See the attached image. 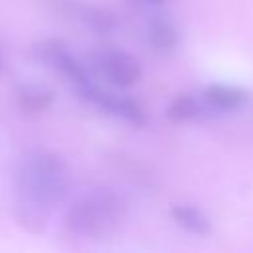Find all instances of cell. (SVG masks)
Returning a JSON list of instances; mask_svg holds the SVG:
<instances>
[{"mask_svg": "<svg viewBox=\"0 0 253 253\" xmlns=\"http://www.w3.org/2000/svg\"><path fill=\"white\" fill-rule=\"evenodd\" d=\"M16 190L22 223L42 229L47 213L67 194V168L63 160L51 152L26 156L16 176Z\"/></svg>", "mask_w": 253, "mask_h": 253, "instance_id": "1", "label": "cell"}, {"mask_svg": "<svg viewBox=\"0 0 253 253\" xmlns=\"http://www.w3.org/2000/svg\"><path fill=\"white\" fill-rule=\"evenodd\" d=\"M126 219L125 200L111 190H93L81 196L65 213V227L89 239L109 237Z\"/></svg>", "mask_w": 253, "mask_h": 253, "instance_id": "2", "label": "cell"}, {"mask_svg": "<svg viewBox=\"0 0 253 253\" xmlns=\"http://www.w3.org/2000/svg\"><path fill=\"white\" fill-rule=\"evenodd\" d=\"M97 65L101 73L119 87H130L140 79V65L125 51H105L99 55Z\"/></svg>", "mask_w": 253, "mask_h": 253, "instance_id": "3", "label": "cell"}, {"mask_svg": "<svg viewBox=\"0 0 253 253\" xmlns=\"http://www.w3.org/2000/svg\"><path fill=\"white\" fill-rule=\"evenodd\" d=\"M81 95L89 101H93L95 105H99L101 109L113 113L115 117H121L123 121L126 123H132V125H144L146 123V117L140 109L138 103L130 101V99H125V97H117V95H111L107 91H101L97 85H91L89 89L81 91Z\"/></svg>", "mask_w": 253, "mask_h": 253, "instance_id": "4", "label": "cell"}, {"mask_svg": "<svg viewBox=\"0 0 253 253\" xmlns=\"http://www.w3.org/2000/svg\"><path fill=\"white\" fill-rule=\"evenodd\" d=\"M204 99L213 111L221 113V111L239 109L247 101V93L229 85H210L204 93Z\"/></svg>", "mask_w": 253, "mask_h": 253, "instance_id": "5", "label": "cell"}, {"mask_svg": "<svg viewBox=\"0 0 253 253\" xmlns=\"http://www.w3.org/2000/svg\"><path fill=\"white\" fill-rule=\"evenodd\" d=\"M172 217L190 233L206 235V233L211 231V225H210L208 217L198 208H192L188 204H176L172 208Z\"/></svg>", "mask_w": 253, "mask_h": 253, "instance_id": "6", "label": "cell"}, {"mask_svg": "<svg viewBox=\"0 0 253 253\" xmlns=\"http://www.w3.org/2000/svg\"><path fill=\"white\" fill-rule=\"evenodd\" d=\"M148 43L158 51H172L178 45V30L168 20H152L148 26Z\"/></svg>", "mask_w": 253, "mask_h": 253, "instance_id": "7", "label": "cell"}, {"mask_svg": "<svg viewBox=\"0 0 253 253\" xmlns=\"http://www.w3.org/2000/svg\"><path fill=\"white\" fill-rule=\"evenodd\" d=\"M204 109H211L206 99L200 103L196 101L194 97H188V95H180L176 101H172V105L168 107L166 115L170 121H176V123H182V121H190V119H196L204 113ZM213 111V109H211Z\"/></svg>", "mask_w": 253, "mask_h": 253, "instance_id": "8", "label": "cell"}, {"mask_svg": "<svg viewBox=\"0 0 253 253\" xmlns=\"http://www.w3.org/2000/svg\"><path fill=\"white\" fill-rule=\"evenodd\" d=\"M51 103V95L43 89H24L20 93V105L26 111H42Z\"/></svg>", "mask_w": 253, "mask_h": 253, "instance_id": "9", "label": "cell"}, {"mask_svg": "<svg viewBox=\"0 0 253 253\" xmlns=\"http://www.w3.org/2000/svg\"><path fill=\"white\" fill-rule=\"evenodd\" d=\"M85 20L99 32H109L115 26V20L111 18V14L103 12V10H87L85 12Z\"/></svg>", "mask_w": 253, "mask_h": 253, "instance_id": "10", "label": "cell"}, {"mask_svg": "<svg viewBox=\"0 0 253 253\" xmlns=\"http://www.w3.org/2000/svg\"><path fill=\"white\" fill-rule=\"evenodd\" d=\"M134 2H142V4H162L166 0H134Z\"/></svg>", "mask_w": 253, "mask_h": 253, "instance_id": "11", "label": "cell"}, {"mask_svg": "<svg viewBox=\"0 0 253 253\" xmlns=\"http://www.w3.org/2000/svg\"><path fill=\"white\" fill-rule=\"evenodd\" d=\"M2 67H4V63H2V57H0V71H2Z\"/></svg>", "mask_w": 253, "mask_h": 253, "instance_id": "12", "label": "cell"}]
</instances>
